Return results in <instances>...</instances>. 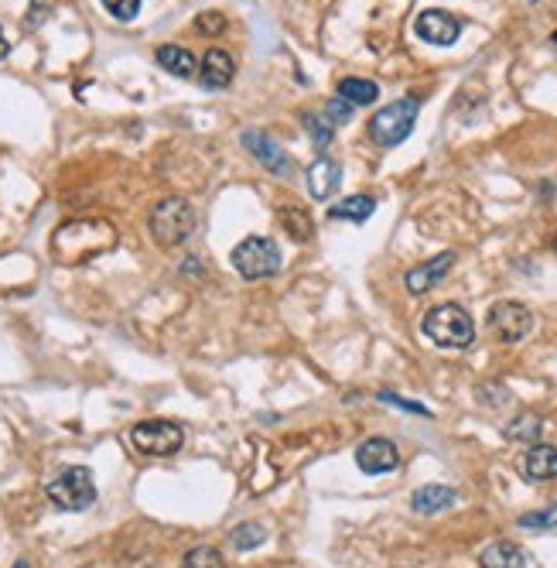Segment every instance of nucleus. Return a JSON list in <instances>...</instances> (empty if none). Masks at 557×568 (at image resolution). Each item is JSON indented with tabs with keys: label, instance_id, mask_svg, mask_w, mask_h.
<instances>
[{
	"label": "nucleus",
	"instance_id": "nucleus-12",
	"mask_svg": "<svg viewBox=\"0 0 557 568\" xmlns=\"http://www.w3.org/2000/svg\"><path fill=\"white\" fill-rule=\"evenodd\" d=\"M452 267H455V254H452V250H445V254H438V257H431V261L411 267V271H407V278H404L407 291H411V295H424V291H431L434 284L445 281Z\"/></svg>",
	"mask_w": 557,
	"mask_h": 568
},
{
	"label": "nucleus",
	"instance_id": "nucleus-17",
	"mask_svg": "<svg viewBox=\"0 0 557 568\" xmlns=\"http://www.w3.org/2000/svg\"><path fill=\"white\" fill-rule=\"evenodd\" d=\"M158 66L168 72V76L175 79H192L195 72H199V62H195V55L188 52L182 45H161L158 48Z\"/></svg>",
	"mask_w": 557,
	"mask_h": 568
},
{
	"label": "nucleus",
	"instance_id": "nucleus-22",
	"mask_svg": "<svg viewBox=\"0 0 557 568\" xmlns=\"http://www.w3.org/2000/svg\"><path fill=\"white\" fill-rule=\"evenodd\" d=\"M301 124H305V131H308V137L311 141H315V148L318 151H325L332 144V134H335V124L329 117H325V113H311V110H305L301 113Z\"/></svg>",
	"mask_w": 557,
	"mask_h": 568
},
{
	"label": "nucleus",
	"instance_id": "nucleus-11",
	"mask_svg": "<svg viewBox=\"0 0 557 568\" xmlns=\"http://www.w3.org/2000/svg\"><path fill=\"white\" fill-rule=\"evenodd\" d=\"M356 466L370 476L390 473V469L400 466V452L390 438H366V442L356 449Z\"/></svg>",
	"mask_w": 557,
	"mask_h": 568
},
{
	"label": "nucleus",
	"instance_id": "nucleus-6",
	"mask_svg": "<svg viewBox=\"0 0 557 568\" xmlns=\"http://www.w3.org/2000/svg\"><path fill=\"white\" fill-rule=\"evenodd\" d=\"M229 261L240 271V278L260 281V278H274L281 271V247L270 237H247L243 243H236Z\"/></svg>",
	"mask_w": 557,
	"mask_h": 568
},
{
	"label": "nucleus",
	"instance_id": "nucleus-13",
	"mask_svg": "<svg viewBox=\"0 0 557 568\" xmlns=\"http://www.w3.org/2000/svg\"><path fill=\"white\" fill-rule=\"evenodd\" d=\"M236 76V62L226 48H209L199 62V79L206 89H226Z\"/></svg>",
	"mask_w": 557,
	"mask_h": 568
},
{
	"label": "nucleus",
	"instance_id": "nucleus-31",
	"mask_svg": "<svg viewBox=\"0 0 557 568\" xmlns=\"http://www.w3.org/2000/svg\"><path fill=\"white\" fill-rule=\"evenodd\" d=\"M7 52H11V45H7V38H4V28H0V59H7Z\"/></svg>",
	"mask_w": 557,
	"mask_h": 568
},
{
	"label": "nucleus",
	"instance_id": "nucleus-4",
	"mask_svg": "<svg viewBox=\"0 0 557 568\" xmlns=\"http://www.w3.org/2000/svg\"><path fill=\"white\" fill-rule=\"evenodd\" d=\"M417 96H404V100H393L387 103L380 113H373L370 120V137L380 148H397L400 141H407L414 131V120H417Z\"/></svg>",
	"mask_w": 557,
	"mask_h": 568
},
{
	"label": "nucleus",
	"instance_id": "nucleus-7",
	"mask_svg": "<svg viewBox=\"0 0 557 568\" xmlns=\"http://www.w3.org/2000/svg\"><path fill=\"white\" fill-rule=\"evenodd\" d=\"M130 445L141 456H175L185 445V432L175 421H141L130 428Z\"/></svg>",
	"mask_w": 557,
	"mask_h": 568
},
{
	"label": "nucleus",
	"instance_id": "nucleus-26",
	"mask_svg": "<svg viewBox=\"0 0 557 568\" xmlns=\"http://www.w3.org/2000/svg\"><path fill=\"white\" fill-rule=\"evenodd\" d=\"M182 568H226V565H223V555H219L216 548L199 545L182 558Z\"/></svg>",
	"mask_w": 557,
	"mask_h": 568
},
{
	"label": "nucleus",
	"instance_id": "nucleus-33",
	"mask_svg": "<svg viewBox=\"0 0 557 568\" xmlns=\"http://www.w3.org/2000/svg\"><path fill=\"white\" fill-rule=\"evenodd\" d=\"M554 42H557V35H554Z\"/></svg>",
	"mask_w": 557,
	"mask_h": 568
},
{
	"label": "nucleus",
	"instance_id": "nucleus-25",
	"mask_svg": "<svg viewBox=\"0 0 557 568\" xmlns=\"http://www.w3.org/2000/svg\"><path fill=\"white\" fill-rule=\"evenodd\" d=\"M520 527L523 531H551L557 527V503L544 510H530V514H520Z\"/></svg>",
	"mask_w": 557,
	"mask_h": 568
},
{
	"label": "nucleus",
	"instance_id": "nucleus-29",
	"mask_svg": "<svg viewBox=\"0 0 557 568\" xmlns=\"http://www.w3.org/2000/svg\"><path fill=\"white\" fill-rule=\"evenodd\" d=\"M325 117H329L335 127H339V124H349V120H352V103H346L342 96H335V100L325 103Z\"/></svg>",
	"mask_w": 557,
	"mask_h": 568
},
{
	"label": "nucleus",
	"instance_id": "nucleus-16",
	"mask_svg": "<svg viewBox=\"0 0 557 568\" xmlns=\"http://www.w3.org/2000/svg\"><path fill=\"white\" fill-rule=\"evenodd\" d=\"M455 490L452 486H438V483H428L421 490L411 493V510L421 517H431V514H441V510L455 507Z\"/></svg>",
	"mask_w": 557,
	"mask_h": 568
},
{
	"label": "nucleus",
	"instance_id": "nucleus-14",
	"mask_svg": "<svg viewBox=\"0 0 557 568\" xmlns=\"http://www.w3.org/2000/svg\"><path fill=\"white\" fill-rule=\"evenodd\" d=\"M523 476L530 483H551L557 480V449L554 445L534 442L523 456Z\"/></svg>",
	"mask_w": 557,
	"mask_h": 568
},
{
	"label": "nucleus",
	"instance_id": "nucleus-24",
	"mask_svg": "<svg viewBox=\"0 0 557 568\" xmlns=\"http://www.w3.org/2000/svg\"><path fill=\"white\" fill-rule=\"evenodd\" d=\"M540 428H544V421H540L537 415H520L516 421H510V425H506V438L534 445L537 438H540Z\"/></svg>",
	"mask_w": 557,
	"mask_h": 568
},
{
	"label": "nucleus",
	"instance_id": "nucleus-23",
	"mask_svg": "<svg viewBox=\"0 0 557 568\" xmlns=\"http://www.w3.org/2000/svg\"><path fill=\"white\" fill-rule=\"evenodd\" d=\"M264 538H267V531H264V524H257V521L236 524L233 534H229V541H233L236 551H253V548H260V545H264Z\"/></svg>",
	"mask_w": 557,
	"mask_h": 568
},
{
	"label": "nucleus",
	"instance_id": "nucleus-9",
	"mask_svg": "<svg viewBox=\"0 0 557 568\" xmlns=\"http://www.w3.org/2000/svg\"><path fill=\"white\" fill-rule=\"evenodd\" d=\"M414 35L421 38V42L428 45H455L458 35H462V21L455 18V14L448 11H438V7H431V11H421L414 21Z\"/></svg>",
	"mask_w": 557,
	"mask_h": 568
},
{
	"label": "nucleus",
	"instance_id": "nucleus-3",
	"mask_svg": "<svg viewBox=\"0 0 557 568\" xmlns=\"http://www.w3.org/2000/svg\"><path fill=\"white\" fill-rule=\"evenodd\" d=\"M195 223H199V216H195L192 202H185V199L158 202L151 219H147V226H151V237L158 240L161 247H182L185 240H192Z\"/></svg>",
	"mask_w": 557,
	"mask_h": 568
},
{
	"label": "nucleus",
	"instance_id": "nucleus-18",
	"mask_svg": "<svg viewBox=\"0 0 557 568\" xmlns=\"http://www.w3.org/2000/svg\"><path fill=\"white\" fill-rule=\"evenodd\" d=\"M479 562L482 568H527V555L513 541H493L489 548H482Z\"/></svg>",
	"mask_w": 557,
	"mask_h": 568
},
{
	"label": "nucleus",
	"instance_id": "nucleus-32",
	"mask_svg": "<svg viewBox=\"0 0 557 568\" xmlns=\"http://www.w3.org/2000/svg\"><path fill=\"white\" fill-rule=\"evenodd\" d=\"M18 568H28V565H24V562H21V565H18Z\"/></svg>",
	"mask_w": 557,
	"mask_h": 568
},
{
	"label": "nucleus",
	"instance_id": "nucleus-5",
	"mask_svg": "<svg viewBox=\"0 0 557 568\" xmlns=\"http://www.w3.org/2000/svg\"><path fill=\"white\" fill-rule=\"evenodd\" d=\"M48 500L59 510H69V514H79V510H89L96 503V483L93 473L86 466H69L55 476L52 483L45 486Z\"/></svg>",
	"mask_w": 557,
	"mask_h": 568
},
{
	"label": "nucleus",
	"instance_id": "nucleus-10",
	"mask_svg": "<svg viewBox=\"0 0 557 568\" xmlns=\"http://www.w3.org/2000/svg\"><path fill=\"white\" fill-rule=\"evenodd\" d=\"M243 148H247L253 158L267 168V172H274L277 178H291L294 158L274 141V137H267L264 131H247V134H243Z\"/></svg>",
	"mask_w": 557,
	"mask_h": 568
},
{
	"label": "nucleus",
	"instance_id": "nucleus-30",
	"mask_svg": "<svg viewBox=\"0 0 557 568\" xmlns=\"http://www.w3.org/2000/svg\"><path fill=\"white\" fill-rule=\"evenodd\" d=\"M380 397L383 404H393V408H400V411H411V415H421V418H428L431 411L424 408V404H414V401H404V397H397V394H390V391H380L376 394Z\"/></svg>",
	"mask_w": 557,
	"mask_h": 568
},
{
	"label": "nucleus",
	"instance_id": "nucleus-21",
	"mask_svg": "<svg viewBox=\"0 0 557 568\" xmlns=\"http://www.w3.org/2000/svg\"><path fill=\"white\" fill-rule=\"evenodd\" d=\"M373 213H376V199L370 196H349L329 209L332 219H349V223H366Z\"/></svg>",
	"mask_w": 557,
	"mask_h": 568
},
{
	"label": "nucleus",
	"instance_id": "nucleus-1",
	"mask_svg": "<svg viewBox=\"0 0 557 568\" xmlns=\"http://www.w3.org/2000/svg\"><path fill=\"white\" fill-rule=\"evenodd\" d=\"M117 247V230L103 219H72L52 237V254L59 264H86Z\"/></svg>",
	"mask_w": 557,
	"mask_h": 568
},
{
	"label": "nucleus",
	"instance_id": "nucleus-20",
	"mask_svg": "<svg viewBox=\"0 0 557 568\" xmlns=\"http://www.w3.org/2000/svg\"><path fill=\"white\" fill-rule=\"evenodd\" d=\"M339 96L346 103H352V107H370V103H376V96H380V86L373 83V79H342L339 83Z\"/></svg>",
	"mask_w": 557,
	"mask_h": 568
},
{
	"label": "nucleus",
	"instance_id": "nucleus-15",
	"mask_svg": "<svg viewBox=\"0 0 557 568\" xmlns=\"http://www.w3.org/2000/svg\"><path fill=\"white\" fill-rule=\"evenodd\" d=\"M339 185H342V168L335 165L332 158H318L315 165L308 168V192H311V199H318V202L332 199L335 192H339Z\"/></svg>",
	"mask_w": 557,
	"mask_h": 568
},
{
	"label": "nucleus",
	"instance_id": "nucleus-2",
	"mask_svg": "<svg viewBox=\"0 0 557 568\" xmlns=\"http://www.w3.org/2000/svg\"><path fill=\"white\" fill-rule=\"evenodd\" d=\"M421 332L441 350H469L475 339V322L462 305H434L421 319Z\"/></svg>",
	"mask_w": 557,
	"mask_h": 568
},
{
	"label": "nucleus",
	"instance_id": "nucleus-19",
	"mask_svg": "<svg viewBox=\"0 0 557 568\" xmlns=\"http://www.w3.org/2000/svg\"><path fill=\"white\" fill-rule=\"evenodd\" d=\"M277 219H281V226L288 230L291 240L308 243L311 237H315V223H311V216L301 206H281L277 209Z\"/></svg>",
	"mask_w": 557,
	"mask_h": 568
},
{
	"label": "nucleus",
	"instance_id": "nucleus-27",
	"mask_svg": "<svg viewBox=\"0 0 557 568\" xmlns=\"http://www.w3.org/2000/svg\"><path fill=\"white\" fill-rule=\"evenodd\" d=\"M195 31L199 35H223L226 31V18H223V11H202L199 18H195Z\"/></svg>",
	"mask_w": 557,
	"mask_h": 568
},
{
	"label": "nucleus",
	"instance_id": "nucleus-28",
	"mask_svg": "<svg viewBox=\"0 0 557 568\" xmlns=\"http://www.w3.org/2000/svg\"><path fill=\"white\" fill-rule=\"evenodd\" d=\"M106 11L113 14L117 21H134L137 11H141V0H100Z\"/></svg>",
	"mask_w": 557,
	"mask_h": 568
},
{
	"label": "nucleus",
	"instance_id": "nucleus-8",
	"mask_svg": "<svg viewBox=\"0 0 557 568\" xmlns=\"http://www.w3.org/2000/svg\"><path fill=\"white\" fill-rule=\"evenodd\" d=\"M486 326L499 343H520V339H527L530 329H534V312L523 302H496L489 308Z\"/></svg>",
	"mask_w": 557,
	"mask_h": 568
}]
</instances>
